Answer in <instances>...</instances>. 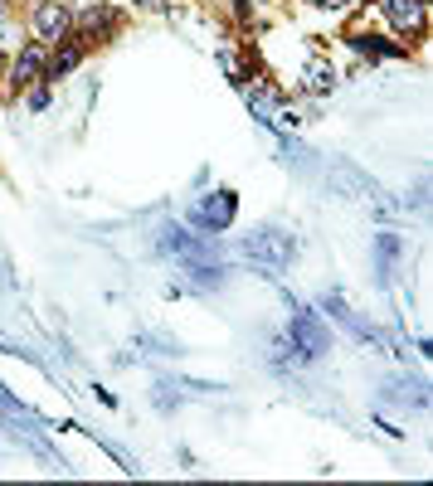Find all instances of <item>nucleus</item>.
<instances>
[{
    "mask_svg": "<svg viewBox=\"0 0 433 486\" xmlns=\"http://www.w3.org/2000/svg\"><path fill=\"white\" fill-rule=\"evenodd\" d=\"M78 59H83V49H78V45L54 49V59L45 64V78H59V74H68V68H78Z\"/></svg>",
    "mask_w": 433,
    "mask_h": 486,
    "instance_id": "obj_7",
    "label": "nucleus"
},
{
    "mask_svg": "<svg viewBox=\"0 0 433 486\" xmlns=\"http://www.w3.org/2000/svg\"><path fill=\"white\" fill-rule=\"evenodd\" d=\"M234 214H239V199H234V190H219V195H209L205 205L195 209V219H200L205 228H229Z\"/></svg>",
    "mask_w": 433,
    "mask_h": 486,
    "instance_id": "obj_4",
    "label": "nucleus"
},
{
    "mask_svg": "<svg viewBox=\"0 0 433 486\" xmlns=\"http://www.w3.org/2000/svg\"><path fill=\"white\" fill-rule=\"evenodd\" d=\"M356 49H366V54H389V59H395V54H404L399 45H380V39H370V35H360Z\"/></svg>",
    "mask_w": 433,
    "mask_h": 486,
    "instance_id": "obj_9",
    "label": "nucleus"
},
{
    "mask_svg": "<svg viewBox=\"0 0 433 486\" xmlns=\"http://www.w3.org/2000/svg\"><path fill=\"white\" fill-rule=\"evenodd\" d=\"M317 5H327V10H341V5H351V0H317Z\"/></svg>",
    "mask_w": 433,
    "mask_h": 486,
    "instance_id": "obj_10",
    "label": "nucleus"
},
{
    "mask_svg": "<svg viewBox=\"0 0 433 486\" xmlns=\"http://www.w3.org/2000/svg\"><path fill=\"white\" fill-rule=\"evenodd\" d=\"M307 88H312V93H331V88H337V74H331L327 64H312V68H307Z\"/></svg>",
    "mask_w": 433,
    "mask_h": 486,
    "instance_id": "obj_8",
    "label": "nucleus"
},
{
    "mask_svg": "<svg viewBox=\"0 0 433 486\" xmlns=\"http://www.w3.org/2000/svg\"><path fill=\"white\" fill-rule=\"evenodd\" d=\"M45 45H30V49H25L20 54V59H15V68H10V74H15V83H35L39 74H45Z\"/></svg>",
    "mask_w": 433,
    "mask_h": 486,
    "instance_id": "obj_6",
    "label": "nucleus"
},
{
    "mask_svg": "<svg viewBox=\"0 0 433 486\" xmlns=\"http://www.w3.org/2000/svg\"><path fill=\"white\" fill-rule=\"evenodd\" d=\"M287 336H292V346L302 350V360H317V355L327 350V331L317 326L312 311H297V317H292V331H287Z\"/></svg>",
    "mask_w": 433,
    "mask_h": 486,
    "instance_id": "obj_3",
    "label": "nucleus"
},
{
    "mask_svg": "<svg viewBox=\"0 0 433 486\" xmlns=\"http://www.w3.org/2000/svg\"><path fill=\"white\" fill-rule=\"evenodd\" d=\"M380 5H385V15L395 20V30H404V35L424 30V0H380Z\"/></svg>",
    "mask_w": 433,
    "mask_h": 486,
    "instance_id": "obj_5",
    "label": "nucleus"
},
{
    "mask_svg": "<svg viewBox=\"0 0 433 486\" xmlns=\"http://www.w3.org/2000/svg\"><path fill=\"white\" fill-rule=\"evenodd\" d=\"M68 30H74V15H68L59 0H39V5H35V35H39V45H59V39H68Z\"/></svg>",
    "mask_w": 433,
    "mask_h": 486,
    "instance_id": "obj_1",
    "label": "nucleus"
},
{
    "mask_svg": "<svg viewBox=\"0 0 433 486\" xmlns=\"http://www.w3.org/2000/svg\"><path fill=\"white\" fill-rule=\"evenodd\" d=\"M244 248H248V258L268 263L273 273L292 258V238H287V234H277V228H263V234H254V238L244 243Z\"/></svg>",
    "mask_w": 433,
    "mask_h": 486,
    "instance_id": "obj_2",
    "label": "nucleus"
}]
</instances>
